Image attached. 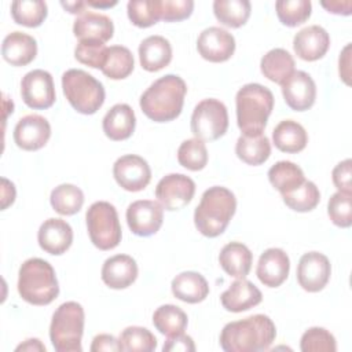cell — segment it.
Instances as JSON below:
<instances>
[{
	"mask_svg": "<svg viewBox=\"0 0 352 352\" xmlns=\"http://www.w3.org/2000/svg\"><path fill=\"white\" fill-rule=\"evenodd\" d=\"M276 327L270 316L256 314L227 323L220 333V346L226 352L267 351L275 341Z\"/></svg>",
	"mask_w": 352,
	"mask_h": 352,
	"instance_id": "cell-1",
	"label": "cell"
},
{
	"mask_svg": "<svg viewBox=\"0 0 352 352\" xmlns=\"http://www.w3.org/2000/svg\"><path fill=\"white\" fill-rule=\"evenodd\" d=\"M187 85L176 74L155 80L140 96L142 111L155 122H168L180 116Z\"/></svg>",
	"mask_w": 352,
	"mask_h": 352,
	"instance_id": "cell-2",
	"label": "cell"
},
{
	"mask_svg": "<svg viewBox=\"0 0 352 352\" xmlns=\"http://www.w3.org/2000/svg\"><path fill=\"white\" fill-rule=\"evenodd\" d=\"M236 209L234 192L223 186L209 187L194 212L197 230L209 238L219 236L227 228Z\"/></svg>",
	"mask_w": 352,
	"mask_h": 352,
	"instance_id": "cell-3",
	"label": "cell"
},
{
	"mask_svg": "<svg viewBox=\"0 0 352 352\" xmlns=\"http://www.w3.org/2000/svg\"><path fill=\"white\" fill-rule=\"evenodd\" d=\"M18 293L29 304H51L59 294V283L52 265L38 257L23 261L18 274Z\"/></svg>",
	"mask_w": 352,
	"mask_h": 352,
	"instance_id": "cell-4",
	"label": "cell"
},
{
	"mask_svg": "<svg viewBox=\"0 0 352 352\" xmlns=\"http://www.w3.org/2000/svg\"><path fill=\"white\" fill-rule=\"evenodd\" d=\"M236 122L243 135L263 133L274 109L272 92L256 82L243 85L235 96Z\"/></svg>",
	"mask_w": 352,
	"mask_h": 352,
	"instance_id": "cell-5",
	"label": "cell"
},
{
	"mask_svg": "<svg viewBox=\"0 0 352 352\" xmlns=\"http://www.w3.org/2000/svg\"><path fill=\"white\" fill-rule=\"evenodd\" d=\"M84 308L76 301L60 304L50 324L51 344L58 352H81L84 333Z\"/></svg>",
	"mask_w": 352,
	"mask_h": 352,
	"instance_id": "cell-6",
	"label": "cell"
},
{
	"mask_svg": "<svg viewBox=\"0 0 352 352\" xmlns=\"http://www.w3.org/2000/svg\"><path fill=\"white\" fill-rule=\"evenodd\" d=\"M62 88L67 102L81 114L96 113L104 102L102 82L81 69L66 70L62 74Z\"/></svg>",
	"mask_w": 352,
	"mask_h": 352,
	"instance_id": "cell-7",
	"label": "cell"
},
{
	"mask_svg": "<svg viewBox=\"0 0 352 352\" xmlns=\"http://www.w3.org/2000/svg\"><path fill=\"white\" fill-rule=\"evenodd\" d=\"M91 242L100 250H110L121 242V224L116 208L107 201L94 202L85 214Z\"/></svg>",
	"mask_w": 352,
	"mask_h": 352,
	"instance_id": "cell-8",
	"label": "cell"
},
{
	"mask_svg": "<svg viewBox=\"0 0 352 352\" xmlns=\"http://www.w3.org/2000/svg\"><path fill=\"white\" fill-rule=\"evenodd\" d=\"M228 128L227 107L219 99L201 100L191 116V132L202 142H213L221 138Z\"/></svg>",
	"mask_w": 352,
	"mask_h": 352,
	"instance_id": "cell-9",
	"label": "cell"
},
{
	"mask_svg": "<svg viewBox=\"0 0 352 352\" xmlns=\"http://www.w3.org/2000/svg\"><path fill=\"white\" fill-rule=\"evenodd\" d=\"M194 194V180L183 173H169L155 187V198L166 210L183 209L191 202Z\"/></svg>",
	"mask_w": 352,
	"mask_h": 352,
	"instance_id": "cell-10",
	"label": "cell"
},
{
	"mask_svg": "<svg viewBox=\"0 0 352 352\" xmlns=\"http://www.w3.org/2000/svg\"><path fill=\"white\" fill-rule=\"evenodd\" d=\"M21 95L30 109L43 110L51 107L56 96L52 76L43 69L26 73L21 81Z\"/></svg>",
	"mask_w": 352,
	"mask_h": 352,
	"instance_id": "cell-11",
	"label": "cell"
},
{
	"mask_svg": "<svg viewBox=\"0 0 352 352\" xmlns=\"http://www.w3.org/2000/svg\"><path fill=\"white\" fill-rule=\"evenodd\" d=\"M126 223L131 231L139 236L155 234L164 221V208L158 201L139 199L126 209Z\"/></svg>",
	"mask_w": 352,
	"mask_h": 352,
	"instance_id": "cell-12",
	"label": "cell"
},
{
	"mask_svg": "<svg viewBox=\"0 0 352 352\" xmlns=\"http://www.w3.org/2000/svg\"><path fill=\"white\" fill-rule=\"evenodd\" d=\"M113 176L118 186L135 192L147 187L151 180V169L143 157L126 154L114 162Z\"/></svg>",
	"mask_w": 352,
	"mask_h": 352,
	"instance_id": "cell-13",
	"label": "cell"
},
{
	"mask_svg": "<svg viewBox=\"0 0 352 352\" xmlns=\"http://www.w3.org/2000/svg\"><path fill=\"white\" fill-rule=\"evenodd\" d=\"M331 275V265L329 258L319 252L304 253L297 265L298 285L309 292H320L329 282Z\"/></svg>",
	"mask_w": 352,
	"mask_h": 352,
	"instance_id": "cell-14",
	"label": "cell"
},
{
	"mask_svg": "<svg viewBox=\"0 0 352 352\" xmlns=\"http://www.w3.org/2000/svg\"><path fill=\"white\" fill-rule=\"evenodd\" d=\"M197 50L199 55L209 62H226L235 51V38L228 30L219 26H210L199 33Z\"/></svg>",
	"mask_w": 352,
	"mask_h": 352,
	"instance_id": "cell-15",
	"label": "cell"
},
{
	"mask_svg": "<svg viewBox=\"0 0 352 352\" xmlns=\"http://www.w3.org/2000/svg\"><path fill=\"white\" fill-rule=\"evenodd\" d=\"M282 95L286 104L296 111L311 109L316 99V85L312 77L302 72L294 70L282 84Z\"/></svg>",
	"mask_w": 352,
	"mask_h": 352,
	"instance_id": "cell-16",
	"label": "cell"
},
{
	"mask_svg": "<svg viewBox=\"0 0 352 352\" xmlns=\"http://www.w3.org/2000/svg\"><path fill=\"white\" fill-rule=\"evenodd\" d=\"M51 136V125L43 116L28 114L18 120L14 128V142L26 151H36L45 146Z\"/></svg>",
	"mask_w": 352,
	"mask_h": 352,
	"instance_id": "cell-17",
	"label": "cell"
},
{
	"mask_svg": "<svg viewBox=\"0 0 352 352\" xmlns=\"http://www.w3.org/2000/svg\"><path fill=\"white\" fill-rule=\"evenodd\" d=\"M289 271L290 260L286 252L279 248H270L261 253L256 275L264 286L278 287L286 280Z\"/></svg>",
	"mask_w": 352,
	"mask_h": 352,
	"instance_id": "cell-18",
	"label": "cell"
},
{
	"mask_svg": "<svg viewBox=\"0 0 352 352\" xmlns=\"http://www.w3.org/2000/svg\"><path fill=\"white\" fill-rule=\"evenodd\" d=\"M37 241L44 252L59 256L72 246L73 230L66 220L51 217L40 226Z\"/></svg>",
	"mask_w": 352,
	"mask_h": 352,
	"instance_id": "cell-19",
	"label": "cell"
},
{
	"mask_svg": "<svg viewBox=\"0 0 352 352\" xmlns=\"http://www.w3.org/2000/svg\"><path fill=\"white\" fill-rule=\"evenodd\" d=\"M330 47V36L319 25H311L296 33L293 48L302 60L314 62L320 59Z\"/></svg>",
	"mask_w": 352,
	"mask_h": 352,
	"instance_id": "cell-20",
	"label": "cell"
},
{
	"mask_svg": "<svg viewBox=\"0 0 352 352\" xmlns=\"http://www.w3.org/2000/svg\"><path fill=\"white\" fill-rule=\"evenodd\" d=\"M261 300L263 294L258 287L245 278H239L232 282L230 287L220 296L223 308L230 312L248 311L258 305Z\"/></svg>",
	"mask_w": 352,
	"mask_h": 352,
	"instance_id": "cell-21",
	"label": "cell"
},
{
	"mask_svg": "<svg viewBox=\"0 0 352 352\" xmlns=\"http://www.w3.org/2000/svg\"><path fill=\"white\" fill-rule=\"evenodd\" d=\"M138 278V264L128 254L109 257L102 267V280L111 289H125Z\"/></svg>",
	"mask_w": 352,
	"mask_h": 352,
	"instance_id": "cell-22",
	"label": "cell"
},
{
	"mask_svg": "<svg viewBox=\"0 0 352 352\" xmlns=\"http://www.w3.org/2000/svg\"><path fill=\"white\" fill-rule=\"evenodd\" d=\"M73 33L78 40L106 43L113 37L114 25L107 15L87 11L76 18Z\"/></svg>",
	"mask_w": 352,
	"mask_h": 352,
	"instance_id": "cell-23",
	"label": "cell"
},
{
	"mask_svg": "<svg viewBox=\"0 0 352 352\" xmlns=\"http://www.w3.org/2000/svg\"><path fill=\"white\" fill-rule=\"evenodd\" d=\"M1 55L12 66H26L37 55V43L30 34L19 30L11 32L3 40Z\"/></svg>",
	"mask_w": 352,
	"mask_h": 352,
	"instance_id": "cell-24",
	"label": "cell"
},
{
	"mask_svg": "<svg viewBox=\"0 0 352 352\" xmlns=\"http://www.w3.org/2000/svg\"><path fill=\"white\" fill-rule=\"evenodd\" d=\"M136 125V117L132 107L126 103L114 104L103 117V132L111 140L128 139Z\"/></svg>",
	"mask_w": 352,
	"mask_h": 352,
	"instance_id": "cell-25",
	"label": "cell"
},
{
	"mask_svg": "<svg viewBox=\"0 0 352 352\" xmlns=\"http://www.w3.org/2000/svg\"><path fill=\"white\" fill-rule=\"evenodd\" d=\"M139 60L144 70L158 72L172 60L170 43L162 36H148L139 45Z\"/></svg>",
	"mask_w": 352,
	"mask_h": 352,
	"instance_id": "cell-26",
	"label": "cell"
},
{
	"mask_svg": "<svg viewBox=\"0 0 352 352\" xmlns=\"http://www.w3.org/2000/svg\"><path fill=\"white\" fill-rule=\"evenodd\" d=\"M170 289L176 298L188 304L201 302L209 294V285L206 279L195 271H184L176 275L172 279Z\"/></svg>",
	"mask_w": 352,
	"mask_h": 352,
	"instance_id": "cell-27",
	"label": "cell"
},
{
	"mask_svg": "<svg viewBox=\"0 0 352 352\" xmlns=\"http://www.w3.org/2000/svg\"><path fill=\"white\" fill-rule=\"evenodd\" d=\"M221 268L232 278H246L252 268L253 254L242 242H230L223 246L219 254Z\"/></svg>",
	"mask_w": 352,
	"mask_h": 352,
	"instance_id": "cell-28",
	"label": "cell"
},
{
	"mask_svg": "<svg viewBox=\"0 0 352 352\" xmlns=\"http://www.w3.org/2000/svg\"><path fill=\"white\" fill-rule=\"evenodd\" d=\"M272 140L275 147L283 153H298L305 148L308 135L305 128L297 121L283 120L274 128Z\"/></svg>",
	"mask_w": 352,
	"mask_h": 352,
	"instance_id": "cell-29",
	"label": "cell"
},
{
	"mask_svg": "<svg viewBox=\"0 0 352 352\" xmlns=\"http://www.w3.org/2000/svg\"><path fill=\"white\" fill-rule=\"evenodd\" d=\"M239 160L248 165H261L271 155V143L264 133L241 135L235 144Z\"/></svg>",
	"mask_w": 352,
	"mask_h": 352,
	"instance_id": "cell-30",
	"label": "cell"
},
{
	"mask_svg": "<svg viewBox=\"0 0 352 352\" xmlns=\"http://www.w3.org/2000/svg\"><path fill=\"white\" fill-rule=\"evenodd\" d=\"M260 69L270 81L282 84L294 72V59L289 51L274 48L261 58Z\"/></svg>",
	"mask_w": 352,
	"mask_h": 352,
	"instance_id": "cell-31",
	"label": "cell"
},
{
	"mask_svg": "<svg viewBox=\"0 0 352 352\" xmlns=\"http://www.w3.org/2000/svg\"><path fill=\"white\" fill-rule=\"evenodd\" d=\"M135 66L132 52L124 45L107 47L100 70L111 80H122L128 77Z\"/></svg>",
	"mask_w": 352,
	"mask_h": 352,
	"instance_id": "cell-32",
	"label": "cell"
},
{
	"mask_svg": "<svg viewBox=\"0 0 352 352\" xmlns=\"http://www.w3.org/2000/svg\"><path fill=\"white\" fill-rule=\"evenodd\" d=\"M187 314L177 305L165 304L158 307L153 314L154 327L168 337L184 333L187 327Z\"/></svg>",
	"mask_w": 352,
	"mask_h": 352,
	"instance_id": "cell-33",
	"label": "cell"
},
{
	"mask_svg": "<svg viewBox=\"0 0 352 352\" xmlns=\"http://www.w3.org/2000/svg\"><path fill=\"white\" fill-rule=\"evenodd\" d=\"M252 6L248 0H214L213 12L217 21L228 28H239L250 16Z\"/></svg>",
	"mask_w": 352,
	"mask_h": 352,
	"instance_id": "cell-34",
	"label": "cell"
},
{
	"mask_svg": "<svg viewBox=\"0 0 352 352\" xmlns=\"http://www.w3.org/2000/svg\"><path fill=\"white\" fill-rule=\"evenodd\" d=\"M50 202L56 213L62 216H72L82 208L84 192L74 184L63 183L51 191Z\"/></svg>",
	"mask_w": 352,
	"mask_h": 352,
	"instance_id": "cell-35",
	"label": "cell"
},
{
	"mask_svg": "<svg viewBox=\"0 0 352 352\" xmlns=\"http://www.w3.org/2000/svg\"><path fill=\"white\" fill-rule=\"evenodd\" d=\"M270 183L280 192H289L297 186H300L304 180L302 169L292 161H278L268 170Z\"/></svg>",
	"mask_w": 352,
	"mask_h": 352,
	"instance_id": "cell-36",
	"label": "cell"
},
{
	"mask_svg": "<svg viewBox=\"0 0 352 352\" xmlns=\"http://www.w3.org/2000/svg\"><path fill=\"white\" fill-rule=\"evenodd\" d=\"M47 3L43 0H15L11 3V15L18 25L40 26L47 18Z\"/></svg>",
	"mask_w": 352,
	"mask_h": 352,
	"instance_id": "cell-37",
	"label": "cell"
},
{
	"mask_svg": "<svg viewBox=\"0 0 352 352\" xmlns=\"http://www.w3.org/2000/svg\"><path fill=\"white\" fill-rule=\"evenodd\" d=\"M283 202L296 212H309L316 208L320 199V192L316 184L311 180H304L300 186L289 192L282 194Z\"/></svg>",
	"mask_w": 352,
	"mask_h": 352,
	"instance_id": "cell-38",
	"label": "cell"
},
{
	"mask_svg": "<svg viewBox=\"0 0 352 352\" xmlns=\"http://www.w3.org/2000/svg\"><path fill=\"white\" fill-rule=\"evenodd\" d=\"M118 341L121 351L126 352H151L157 348V338L154 334L148 329L140 326H129L124 329Z\"/></svg>",
	"mask_w": 352,
	"mask_h": 352,
	"instance_id": "cell-39",
	"label": "cell"
},
{
	"mask_svg": "<svg viewBox=\"0 0 352 352\" xmlns=\"http://www.w3.org/2000/svg\"><path fill=\"white\" fill-rule=\"evenodd\" d=\"M275 10L283 25L294 28L309 18L312 6L309 0H278L275 3Z\"/></svg>",
	"mask_w": 352,
	"mask_h": 352,
	"instance_id": "cell-40",
	"label": "cell"
},
{
	"mask_svg": "<svg viewBox=\"0 0 352 352\" xmlns=\"http://www.w3.org/2000/svg\"><path fill=\"white\" fill-rule=\"evenodd\" d=\"M177 161L190 170H201L208 164V150L202 140L192 138L184 140L177 150Z\"/></svg>",
	"mask_w": 352,
	"mask_h": 352,
	"instance_id": "cell-41",
	"label": "cell"
},
{
	"mask_svg": "<svg viewBox=\"0 0 352 352\" xmlns=\"http://www.w3.org/2000/svg\"><path fill=\"white\" fill-rule=\"evenodd\" d=\"M131 22L138 28H148L161 19L160 0H131L126 4Z\"/></svg>",
	"mask_w": 352,
	"mask_h": 352,
	"instance_id": "cell-42",
	"label": "cell"
},
{
	"mask_svg": "<svg viewBox=\"0 0 352 352\" xmlns=\"http://www.w3.org/2000/svg\"><path fill=\"white\" fill-rule=\"evenodd\" d=\"M300 349L302 352H336L334 336L323 327H311L301 336Z\"/></svg>",
	"mask_w": 352,
	"mask_h": 352,
	"instance_id": "cell-43",
	"label": "cell"
},
{
	"mask_svg": "<svg viewBox=\"0 0 352 352\" xmlns=\"http://www.w3.org/2000/svg\"><path fill=\"white\" fill-rule=\"evenodd\" d=\"M327 213L330 220L341 228H348L352 224V194L337 191L327 202Z\"/></svg>",
	"mask_w": 352,
	"mask_h": 352,
	"instance_id": "cell-44",
	"label": "cell"
},
{
	"mask_svg": "<svg viewBox=\"0 0 352 352\" xmlns=\"http://www.w3.org/2000/svg\"><path fill=\"white\" fill-rule=\"evenodd\" d=\"M106 50H107V47L104 45V43L80 40L78 44L76 45L74 56L82 65H87L89 67H95V69H100L103 65V60H104Z\"/></svg>",
	"mask_w": 352,
	"mask_h": 352,
	"instance_id": "cell-45",
	"label": "cell"
},
{
	"mask_svg": "<svg viewBox=\"0 0 352 352\" xmlns=\"http://www.w3.org/2000/svg\"><path fill=\"white\" fill-rule=\"evenodd\" d=\"M194 10L192 0H160V15L166 22L183 21Z\"/></svg>",
	"mask_w": 352,
	"mask_h": 352,
	"instance_id": "cell-46",
	"label": "cell"
},
{
	"mask_svg": "<svg viewBox=\"0 0 352 352\" xmlns=\"http://www.w3.org/2000/svg\"><path fill=\"white\" fill-rule=\"evenodd\" d=\"M351 166H352V161H351V158H346V160L338 162V164L334 166L333 172H331L333 183H334V186L338 188V191H341V192L352 194Z\"/></svg>",
	"mask_w": 352,
	"mask_h": 352,
	"instance_id": "cell-47",
	"label": "cell"
},
{
	"mask_svg": "<svg viewBox=\"0 0 352 352\" xmlns=\"http://www.w3.org/2000/svg\"><path fill=\"white\" fill-rule=\"evenodd\" d=\"M164 352H194L195 345L190 336L180 333L176 336L168 337L162 346Z\"/></svg>",
	"mask_w": 352,
	"mask_h": 352,
	"instance_id": "cell-48",
	"label": "cell"
},
{
	"mask_svg": "<svg viewBox=\"0 0 352 352\" xmlns=\"http://www.w3.org/2000/svg\"><path fill=\"white\" fill-rule=\"evenodd\" d=\"M89 349L91 352L121 351V345H120V341L111 334H98L94 337Z\"/></svg>",
	"mask_w": 352,
	"mask_h": 352,
	"instance_id": "cell-49",
	"label": "cell"
},
{
	"mask_svg": "<svg viewBox=\"0 0 352 352\" xmlns=\"http://www.w3.org/2000/svg\"><path fill=\"white\" fill-rule=\"evenodd\" d=\"M351 44H346L344 50L340 54L338 59V70H340V77L344 80L345 84H351Z\"/></svg>",
	"mask_w": 352,
	"mask_h": 352,
	"instance_id": "cell-50",
	"label": "cell"
},
{
	"mask_svg": "<svg viewBox=\"0 0 352 352\" xmlns=\"http://www.w3.org/2000/svg\"><path fill=\"white\" fill-rule=\"evenodd\" d=\"M320 6L326 8L331 14L338 15H349L352 11V1L351 0H331V1H320Z\"/></svg>",
	"mask_w": 352,
	"mask_h": 352,
	"instance_id": "cell-51",
	"label": "cell"
},
{
	"mask_svg": "<svg viewBox=\"0 0 352 352\" xmlns=\"http://www.w3.org/2000/svg\"><path fill=\"white\" fill-rule=\"evenodd\" d=\"M14 199H15L14 184L6 177H1V209L4 210L8 205L14 202Z\"/></svg>",
	"mask_w": 352,
	"mask_h": 352,
	"instance_id": "cell-52",
	"label": "cell"
},
{
	"mask_svg": "<svg viewBox=\"0 0 352 352\" xmlns=\"http://www.w3.org/2000/svg\"><path fill=\"white\" fill-rule=\"evenodd\" d=\"M15 351H29V352L41 351V352H45V345L41 344V341L38 338H29L23 344L18 345L15 348Z\"/></svg>",
	"mask_w": 352,
	"mask_h": 352,
	"instance_id": "cell-53",
	"label": "cell"
},
{
	"mask_svg": "<svg viewBox=\"0 0 352 352\" xmlns=\"http://www.w3.org/2000/svg\"><path fill=\"white\" fill-rule=\"evenodd\" d=\"M60 6L63 8H66L70 14H84L87 12L85 7H87V1H60Z\"/></svg>",
	"mask_w": 352,
	"mask_h": 352,
	"instance_id": "cell-54",
	"label": "cell"
},
{
	"mask_svg": "<svg viewBox=\"0 0 352 352\" xmlns=\"http://www.w3.org/2000/svg\"><path fill=\"white\" fill-rule=\"evenodd\" d=\"M117 1H87V6L96 7V8H104V7H113Z\"/></svg>",
	"mask_w": 352,
	"mask_h": 352,
	"instance_id": "cell-55",
	"label": "cell"
}]
</instances>
